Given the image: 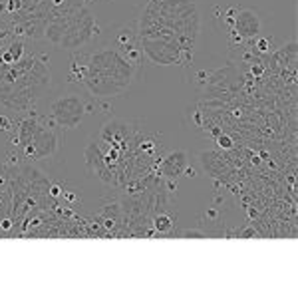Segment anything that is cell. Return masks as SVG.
<instances>
[{
  "label": "cell",
  "instance_id": "cell-1",
  "mask_svg": "<svg viewBox=\"0 0 298 298\" xmlns=\"http://www.w3.org/2000/svg\"><path fill=\"white\" fill-rule=\"evenodd\" d=\"M52 83L50 60L46 54H38L34 66L12 82H0V103L14 112L16 116L26 114L36 108L38 99Z\"/></svg>",
  "mask_w": 298,
  "mask_h": 298
},
{
  "label": "cell",
  "instance_id": "cell-2",
  "mask_svg": "<svg viewBox=\"0 0 298 298\" xmlns=\"http://www.w3.org/2000/svg\"><path fill=\"white\" fill-rule=\"evenodd\" d=\"M66 22H68L66 34H64V38H62L58 48L78 52L83 46H88L101 32V26L98 24V20L94 18V14L88 10L86 4L80 6V8H76L74 12L66 14Z\"/></svg>",
  "mask_w": 298,
  "mask_h": 298
},
{
  "label": "cell",
  "instance_id": "cell-3",
  "mask_svg": "<svg viewBox=\"0 0 298 298\" xmlns=\"http://www.w3.org/2000/svg\"><path fill=\"white\" fill-rule=\"evenodd\" d=\"M139 48L151 64L157 66H191L193 54L183 52L175 42L159 40V38H139Z\"/></svg>",
  "mask_w": 298,
  "mask_h": 298
},
{
  "label": "cell",
  "instance_id": "cell-4",
  "mask_svg": "<svg viewBox=\"0 0 298 298\" xmlns=\"http://www.w3.org/2000/svg\"><path fill=\"white\" fill-rule=\"evenodd\" d=\"M88 105L78 94H64L56 98L50 105V117L58 130H74L82 123Z\"/></svg>",
  "mask_w": 298,
  "mask_h": 298
},
{
  "label": "cell",
  "instance_id": "cell-5",
  "mask_svg": "<svg viewBox=\"0 0 298 298\" xmlns=\"http://www.w3.org/2000/svg\"><path fill=\"white\" fill-rule=\"evenodd\" d=\"M28 143L32 145L36 161L56 155V151L60 149V135H58V127L52 117H42L38 130L34 132L32 139Z\"/></svg>",
  "mask_w": 298,
  "mask_h": 298
},
{
  "label": "cell",
  "instance_id": "cell-6",
  "mask_svg": "<svg viewBox=\"0 0 298 298\" xmlns=\"http://www.w3.org/2000/svg\"><path fill=\"white\" fill-rule=\"evenodd\" d=\"M86 163H88L90 171H92L98 179H101V181L108 183V185H117L116 171H112L110 165L105 163V159H103V155H101V151H99L96 139H92V141L88 143V147H86Z\"/></svg>",
  "mask_w": 298,
  "mask_h": 298
},
{
  "label": "cell",
  "instance_id": "cell-7",
  "mask_svg": "<svg viewBox=\"0 0 298 298\" xmlns=\"http://www.w3.org/2000/svg\"><path fill=\"white\" fill-rule=\"evenodd\" d=\"M231 30H235L239 36H243L247 42H250L263 30V20L259 16V12H254L252 8L239 6V12L235 16V24H232Z\"/></svg>",
  "mask_w": 298,
  "mask_h": 298
},
{
  "label": "cell",
  "instance_id": "cell-8",
  "mask_svg": "<svg viewBox=\"0 0 298 298\" xmlns=\"http://www.w3.org/2000/svg\"><path fill=\"white\" fill-rule=\"evenodd\" d=\"M185 151H175V153H169L165 159H163V173L171 179H177L179 175H183L185 165H187V159H185Z\"/></svg>",
  "mask_w": 298,
  "mask_h": 298
},
{
  "label": "cell",
  "instance_id": "cell-9",
  "mask_svg": "<svg viewBox=\"0 0 298 298\" xmlns=\"http://www.w3.org/2000/svg\"><path fill=\"white\" fill-rule=\"evenodd\" d=\"M250 44L257 48L259 54H268V52L272 50V42H270V38H268V36H261V34H259L257 38H252V40H250Z\"/></svg>",
  "mask_w": 298,
  "mask_h": 298
},
{
  "label": "cell",
  "instance_id": "cell-10",
  "mask_svg": "<svg viewBox=\"0 0 298 298\" xmlns=\"http://www.w3.org/2000/svg\"><path fill=\"white\" fill-rule=\"evenodd\" d=\"M6 50L12 54V58H14V62H16V60H20V58L24 56V52H26V48H24V40H22V38H12Z\"/></svg>",
  "mask_w": 298,
  "mask_h": 298
},
{
  "label": "cell",
  "instance_id": "cell-11",
  "mask_svg": "<svg viewBox=\"0 0 298 298\" xmlns=\"http://www.w3.org/2000/svg\"><path fill=\"white\" fill-rule=\"evenodd\" d=\"M153 225H155V229H157L159 232H167V231H171V229H173V221H171L167 215H157L155 217V223H153Z\"/></svg>",
  "mask_w": 298,
  "mask_h": 298
},
{
  "label": "cell",
  "instance_id": "cell-12",
  "mask_svg": "<svg viewBox=\"0 0 298 298\" xmlns=\"http://www.w3.org/2000/svg\"><path fill=\"white\" fill-rule=\"evenodd\" d=\"M245 42H247V40H245L243 36H239L235 30H229V46H231V48H241Z\"/></svg>",
  "mask_w": 298,
  "mask_h": 298
},
{
  "label": "cell",
  "instance_id": "cell-13",
  "mask_svg": "<svg viewBox=\"0 0 298 298\" xmlns=\"http://www.w3.org/2000/svg\"><path fill=\"white\" fill-rule=\"evenodd\" d=\"M209 76H211V72H205V70H201V72H197V76L193 78V80H195L193 83H195L197 88H205V86L209 83Z\"/></svg>",
  "mask_w": 298,
  "mask_h": 298
},
{
  "label": "cell",
  "instance_id": "cell-14",
  "mask_svg": "<svg viewBox=\"0 0 298 298\" xmlns=\"http://www.w3.org/2000/svg\"><path fill=\"white\" fill-rule=\"evenodd\" d=\"M237 12H239V6H229L227 12H225V24L229 26V30H231L232 24H235V16H237Z\"/></svg>",
  "mask_w": 298,
  "mask_h": 298
},
{
  "label": "cell",
  "instance_id": "cell-15",
  "mask_svg": "<svg viewBox=\"0 0 298 298\" xmlns=\"http://www.w3.org/2000/svg\"><path fill=\"white\" fill-rule=\"evenodd\" d=\"M217 143H219V147L221 149H232L235 147V143H232V139L227 135V133H221L219 137H217Z\"/></svg>",
  "mask_w": 298,
  "mask_h": 298
},
{
  "label": "cell",
  "instance_id": "cell-16",
  "mask_svg": "<svg viewBox=\"0 0 298 298\" xmlns=\"http://www.w3.org/2000/svg\"><path fill=\"white\" fill-rule=\"evenodd\" d=\"M14 130V119L8 116H0V132H12Z\"/></svg>",
  "mask_w": 298,
  "mask_h": 298
},
{
  "label": "cell",
  "instance_id": "cell-17",
  "mask_svg": "<svg viewBox=\"0 0 298 298\" xmlns=\"http://www.w3.org/2000/svg\"><path fill=\"white\" fill-rule=\"evenodd\" d=\"M48 193L50 197H60L62 195V187L60 185H52V187H48Z\"/></svg>",
  "mask_w": 298,
  "mask_h": 298
},
{
  "label": "cell",
  "instance_id": "cell-18",
  "mask_svg": "<svg viewBox=\"0 0 298 298\" xmlns=\"http://www.w3.org/2000/svg\"><path fill=\"white\" fill-rule=\"evenodd\" d=\"M183 237H197V239H205L207 235H205V232H201V231H185L183 232Z\"/></svg>",
  "mask_w": 298,
  "mask_h": 298
},
{
  "label": "cell",
  "instance_id": "cell-19",
  "mask_svg": "<svg viewBox=\"0 0 298 298\" xmlns=\"http://www.w3.org/2000/svg\"><path fill=\"white\" fill-rule=\"evenodd\" d=\"M0 227H2V229H4V231H8V229H12V221H10V219H4V221H2V225H0Z\"/></svg>",
  "mask_w": 298,
  "mask_h": 298
},
{
  "label": "cell",
  "instance_id": "cell-20",
  "mask_svg": "<svg viewBox=\"0 0 298 298\" xmlns=\"http://www.w3.org/2000/svg\"><path fill=\"white\" fill-rule=\"evenodd\" d=\"M183 173H185L187 177H195V169H185Z\"/></svg>",
  "mask_w": 298,
  "mask_h": 298
},
{
  "label": "cell",
  "instance_id": "cell-21",
  "mask_svg": "<svg viewBox=\"0 0 298 298\" xmlns=\"http://www.w3.org/2000/svg\"><path fill=\"white\" fill-rule=\"evenodd\" d=\"M66 199H68V201H76V195H74V193H68Z\"/></svg>",
  "mask_w": 298,
  "mask_h": 298
},
{
  "label": "cell",
  "instance_id": "cell-22",
  "mask_svg": "<svg viewBox=\"0 0 298 298\" xmlns=\"http://www.w3.org/2000/svg\"><path fill=\"white\" fill-rule=\"evenodd\" d=\"M2 48H4V42L0 40V54H2Z\"/></svg>",
  "mask_w": 298,
  "mask_h": 298
},
{
  "label": "cell",
  "instance_id": "cell-23",
  "mask_svg": "<svg viewBox=\"0 0 298 298\" xmlns=\"http://www.w3.org/2000/svg\"><path fill=\"white\" fill-rule=\"evenodd\" d=\"M88 2H94V0H88Z\"/></svg>",
  "mask_w": 298,
  "mask_h": 298
}]
</instances>
